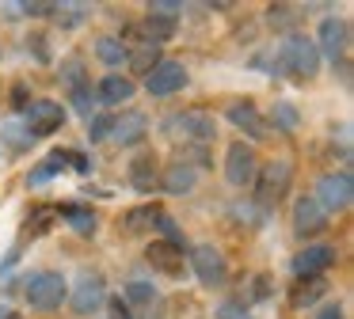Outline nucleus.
Wrapping results in <instances>:
<instances>
[{
	"mask_svg": "<svg viewBox=\"0 0 354 319\" xmlns=\"http://www.w3.org/2000/svg\"><path fill=\"white\" fill-rule=\"evenodd\" d=\"M274 72L286 76V80H313L320 72V50H316V42L308 35H301V30L286 35L274 53Z\"/></svg>",
	"mask_w": 354,
	"mask_h": 319,
	"instance_id": "nucleus-1",
	"label": "nucleus"
},
{
	"mask_svg": "<svg viewBox=\"0 0 354 319\" xmlns=\"http://www.w3.org/2000/svg\"><path fill=\"white\" fill-rule=\"evenodd\" d=\"M24 300L31 304L35 311H57L69 300V281L57 270H35L31 278L24 281Z\"/></svg>",
	"mask_w": 354,
	"mask_h": 319,
	"instance_id": "nucleus-2",
	"label": "nucleus"
},
{
	"mask_svg": "<svg viewBox=\"0 0 354 319\" xmlns=\"http://www.w3.org/2000/svg\"><path fill=\"white\" fill-rule=\"evenodd\" d=\"M290 182H293V164L290 160H267V164H259L255 182H252L255 202H259L263 209H274V205L290 194Z\"/></svg>",
	"mask_w": 354,
	"mask_h": 319,
	"instance_id": "nucleus-3",
	"label": "nucleus"
},
{
	"mask_svg": "<svg viewBox=\"0 0 354 319\" xmlns=\"http://www.w3.org/2000/svg\"><path fill=\"white\" fill-rule=\"evenodd\" d=\"M164 133L183 144H209L217 137V122L206 110H179L171 118H164Z\"/></svg>",
	"mask_w": 354,
	"mask_h": 319,
	"instance_id": "nucleus-4",
	"label": "nucleus"
},
{
	"mask_svg": "<svg viewBox=\"0 0 354 319\" xmlns=\"http://www.w3.org/2000/svg\"><path fill=\"white\" fill-rule=\"evenodd\" d=\"M316 202H320V209L328 213H346L351 209V202H354V175L346 171H328V175H320V182H316Z\"/></svg>",
	"mask_w": 354,
	"mask_h": 319,
	"instance_id": "nucleus-5",
	"label": "nucleus"
},
{
	"mask_svg": "<svg viewBox=\"0 0 354 319\" xmlns=\"http://www.w3.org/2000/svg\"><path fill=\"white\" fill-rule=\"evenodd\" d=\"M187 266H191L194 278H198L206 289H221L225 281H229V262H225V255L214 247V243H198V247H191Z\"/></svg>",
	"mask_w": 354,
	"mask_h": 319,
	"instance_id": "nucleus-6",
	"label": "nucleus"
},
{
	"mask_svg": "<svg viewBox=\"0 0 354 319\" xmlns=\"http://www.w3.org/2000/svg\"><path fill=\"white\" fill-rule=\"evenodd\" d=\"M313 42H316V50H320V61L328 57L331 65H343L346 50H351V23H346L343 15H328V19L320 23Z\"/></svg>",
	"mask_w": 354,
	"mask_h": 319,
	"instance_id": "nucleus-7",
	"label": "nucleus"
},
{
	"mask_svg": "<svg viewBox=\"0 0 354 319\" xmlns=\"http://www.w3.org/2000/svg\"><path fill=\"white\" fill-rule=\"evenodd\" d=\"M69 304L77 316H95L107 304V281L100 270H84L77 278V285H69Z\"/></svg>",
	"mask_w": 354,
	"mask_h": 319,
	"instance_id": "nucleus-8",
	"label": "nucleus"
},
{
	"mask_svg": "<svg viewBox=\"0 0 354 319\" xmlns=\"http://www.w3.org/2000/svg\"><path fill=\"white\" fill-rule=\"evenodd\" d=\"M65 118H69V110H65L57 99H35V103L24 110V129L39 141V137L57 133V129L65 126Z\"/></svg>",
	"mask_w": 354,
	"mask_h": 319,
	"instance_id": "nucleus-9",
	"label": "nucleus"
},
{
	"mask_svg": "<svg viewBox=\"0 0 354 319\" xmlns=\"http://www.w3.org/2000/svg\"><path fill=\"white\" fill-rule=\"evenodd\" d=\"M187 80H191V72H187L183 61L164 57L160 65H156L153 72L145 76V91H149L153 99H168V95H176V91H183Z\"/></svg>",
	"mask_w": 354,
	"mask_h": 319,
	"instance_id": "nucleus-10",
	"label": "nucleus"
},
{
	"mask_svg": "<svg viewBox=\"0 0 354 319\" xmlns=\"http://www.w3.org/2000/svg\"><path fill=\"white\" fill-rule=\"evenodd\" d=\"M255 171H259V156H255L252 144L244 141H232L229 152H225V179H229V186H252L255 182Z\"/></svg>",
	"mask_w": 354,
	"mask_h": 319,
	"instance_id": "nucleus-11",
	"label": "nucleus"
},
{
	"mask_svg": "<svg viewBox=\"0 0 354 319\" xmlns=\"http://www.w3.org/2000/svg\"><path fill=\"white\" fill-rule=\"evenodd\" d=\"M335 258H339V251L331 243H308L305 251H297L290 258V270H293V278H324L335 266Z\"/></svg>",
	"mask_w": 354,
	"mask_h": 319,
	"instance_id": "nucleus-12",
	"label": "nucleus"
},
{
	"mask_svg": "<svg viewBox=\"0 0 354 319\" xmlns=\"http://www.w3.org/2000/svg\"><path fill=\"white\" fill-rule=\"evenodd\" d=\"M225 118H229L244 137H252V141H270V126H267V118L259 114V106H255L252 99H236V103H229Z\"/></svg>",
	"mask_w": 354,
	"mask_h": 319,
	"instance_id": "nucleus-13",
	"label": "nucleus"
},
{
	"mask_svg": "<svg viewBox=\"0 0 354 319\" xmlns=\"http://www.w3.org/2000/svg\"><path fill=\"white\" fill-rule=\"evenodd\" d=\"M328 220L331 217L320 209V202H316L313 194H305V197L293 202V232H297L301 240H313V235L328 232Z\"/></svg>",
	"mask_w": 354,
	"mask_h": 319,
	"instance_id": "nucleus-14",
	"label": "nucleus"
},
{
	"mask_svg": "<svg viewBox=\"0 0 354 319\" xmlns=\"http://www.w3.org/2000/svg\"><path fill=\"white\" fill-rule=\"evenodd\" d=\"M149 137V118L141 110H122L111 118V137L107 141L122 144V148H133V144H141Z\"/></svg>",
	"mask_w": 354,
	"mask_h": 319,
	"instance_id": "nucleus-15",
	"label": "nucleus"
},
{
	"mask_svg": "<svg viewBox=\"0 0 354 319\" xmlns=\"http://www.w3.org/2000/svg\"><path fill=\"white\" fill-rule=\"evenodd\" d=\"M145 262L153 266L156 273H164V278H183V270H187L183 247L164 243V240H156V243H149V247H145Z\"/></svg>",
	"mask_w": 354,
	"mask_h": 319,
	"instance_id": "nucleus-16",
	"label": "nucleus"
},
{
	"mask_svg": "<svg viewBox=\"0 0 354 319\" xmlns=\"http://www.w3.org/2000/svg\"><path fill=\"white\" fill-rule=\"evenodd\" d=\"M130 186L138 190V194H153V190L160 186V156H156L153 148L138 152V156L130 160Z\"/></svg>",
	"mask_w": 354,
	"mask_h": 319,
	"instance_id": "nucleus-17",
	"label": "nucleus"
},
{
	"mask_svg": "<svg viewBox=\"0 0 354 319\" xmlns=\"http://www.w3.org/2000/svg\"><path fill=\"white\" fill-rule=\"evenodd\" d=\"M133 91H138V84H133L130 76L107 72V76H100V84H95V103L122 106V103H130V99H133Z\"/></svg>",
	"mask_w": 354,
	"mask_h": 319,
	"instance_id": "nucleus-18",
	"label": "nucleus"
},
{
	"mask_svg": "<svg viewBox=\"0 0 354 319\" xmlns=\"http://www.w3.org/2000/svg\"><path fill=\"white\" fill-rule=\"evenodd\" d=\"M194 182H198V167H194L191 160H183V156H179L171 167H164V175H160V186L168 190V194H191Z\"/></svg>",
	"mask_w": 354,
	"mask_h": 319,
	"instance_id": "nucleus-19",
	"label": "nucleus"
},
{
	"mask_svg": "<svg viewBox=\"0 0 354 319\" xmlns=\"http://www.w3.org/2000/svg\"><path fill=\"white\" fill-rule=\"evenodd\" d=\"M328 296V278H297L290 285V304L293 308H316Z\"/></svg>",
	"mask_w": 354,
	"mask_h": 319,
	"instance_id": "nucleus-20",
	"label": "nucleus"
},
{
	"mask_svg": "<svg viewBox=\"0 0 354 319\" xmlns=\"http://www.w3.org/2000/svg\"><path fill=\"white\" fill-rule=\"evenodd\" d=\"M160 61H164V46L145 42V46H133V50H126V65H130L133 76H149L156 65H160Z\"/></svg>",
	"mask_w": 354,
	"mask_h": 319,
	"instance_id": "nucleus-21",
	"label": "nucleus"
},
{
	"mask_svg": "<svg viewBox=\"0 0 354 319\" xmlns=\"http://www.w3.org/2000/svg\"><path fill=\"white\" fill-rule=\"evenodd\" d=\"M57 217H62L77 235H84V240H88V235H95V213L88 209V205H77V202L62 205V209H57Z\"/></svg>",
	"mask_w": 354,
	"mask_h": 319,
	"instance_id": "nucleus-22",
	"label": "nucleus"
},
{
	"mask_svg": "<svg viewBox=\"0 0 354 319\" xmlns=\"http://www.w3.org/2000/svg\"><path fill=\"white\" fill-rule=\"evenodd\" d=\"M65 156H69V148H57V152H50V156L42 160V164L35 167L31 175H27V186H42V182H50L54 175H62V167H65Z\"/></svg>",
	"mask_w": 354,
	"mask_h": 319,
	"instance_id": "nucleus-23",
	"label": "nucleus"
},
{
	"mask_svg": "<svg viewBox=\"0 0 354 319\" xmlns=\"http://www.w3.org/2000/svg\"><path fill=\"white\" fill-rule=\"evenodd\" d=\"M160 213H164L160 205H138V209H130V213L122 217V228H126L130 235H138V232H145V228H153Z\"/></svg>",
	"mask_w": 354,
	"mask_h": 319,
	"instance_id": "nucleus-24",
	"label": "nucleus"
},
{
	"mask_svg": "<svg viewBox=\"0 0 354 319\" xmlns=\"http://www.w3.org/2000/svg\"><path fill=\"white\" fill-rule=\"evenodd\" d=\"M95 57L107 68H118V65H126V46L115 35H103V38H95Z\"/></svg>",
	"mask_w": 354,
	"mask_h": 319,
	"instance_id": "nucleus-25",
	"label": "nucleus"
},
{
	"mask_svg": "<svg viewBox=\"0 0 354 319\" xmlns=\"http://www.w3.org/2000/svg\"><path fill=\"white\" fill-rule=\"evenodd\" d=\"M88 12H92V8L88 4H54V19H57V27H65V30H77L80 23L88 19Z\"/></svg>",
	"mask_w": 354,
	"mask_h": 319,
	"instance_id": "nucleus-26",
	"label": "nucleus"
},
{
	"mask_svg": "<svg viewBox=\"0 0 354 319\" xmlns=\"http://www.w3.org/2000/svg\"><path fill=\"white\" fill-rule=\"evenodd\" d=\"M0 141L8 144L12 152H24V148L35 144V137L24 129V122H4V126H0Z\"/></svg>",
	"mask_w": 354,
	"mask_h": 319,
	"instance_id": "nucleus-27",
	"label": "nucleus"
},
{
	"mask_svg": "<svg viewBox=\"0 0 354 319\" xmlns=\"http://www.w3.org/2000/svg\"><path fill=\"white\" fill-rule=\"evenodd\" d=\"M69 106H73V110H77L84 122L92 118V114H95V91H92V84H84V88H73V91H69Z\"/></svg>",
	"mask_w": 354,
	"mask_h": 319,
	"instance_id": "nucleus-28",
	"label": "nucleus"
},
{
	"mask_svg": "<svg viewBox=\"0 0 354 319\" xmlns=\"http://www.w3.org/2000/svg\"><path fill=\"white\" fill-rule=\"evenodd\" d=\"M62 80H65V88H84V84H92L88 80V68H84V61L80 57H69V61H62Z\"/></svg>",
	"mask_w": 354,
	"mask_h": 319,
	"instance_id": "nucleus-29",
	"label": "nucleus"
},
{
	"mask_svg": "<svg viewBox=\"0 0 354 319\" xmlns=\"http://www.w3.org/2000/svg\"><path fill=\"white\" fill-rule=\"evenodd\" d=\"M293 12H297L293 4H270V8H267V23H270V27H278V30H290V35H293V23H297V15H293Z\"/></svg>",
	"mask_w": 354,
	"mask_h": 319,
	"instance_id": "nucleus-30",
	"label": "nucleus"
},
{
	"mask_svg": "<svg viewBox=\"0 0 354 319\" xmlns=\"http://www.w3.org/2000/svg\"><path fill=\"white\" fill-rule=\"evenodd\" d=\"M122 300H126V304H153V300H156V289L149 285V281H126Z\"/></svg>",
	"mask_w": 354,
	"mask_h": 319,
	"instance_id": "nucleus-31",
	"label": "nucleus"
},
{
	"mask_svg": "<svg viewBox=\"0 0 354 319\" xmlns=\"http://www.w3.org/2000/svg\"><path fill=\"white\" fill-rule=\"evenodd\" d=\"M267 126L270 129H297V110H293V103H274Z\"/></svg>",
	"mask_w": 354,
	"mask_h": 319,
	"instance_id": "nucleus-32",
	"label": "nucleus"
},
{
	"mask_svg": "<svg viewBox=\"0 0 354 319\" xmlns=\"http://www.w3.org/2000/svg\"><path fill=\"white\" fill-rule=\"evenodd\" d=\"M214 316H217V319H252V308H248L244 300H236V296H229V300L217 304Z\"/></svg>",
	"mask_w": 354,
	"mask_h": 319,
	"instance_id": "nucleus-33",
	"label": "nucleus"
},
{
	"mask_svg": "<svg viewBox=\"0 0 354 319\" xmlns=\"http://www.w3.org/2000/svg\"><path fill=\"white\" fill-rule=\"evenodd\" d=\"M111 118H115V114H92V118H88V141L92 144L107 141L111 137Z\"/></svg>",
	"mask_w": 354,
	"mask_h": 319,
	"instance_id": "nucleus-34",
	"label": "nucleus"
},
{
	"mask_svg": "<svg viewBox=\"0 0 354 319\" xmlns=\"http://www.w3.org/2000/svg\"><path fill=\"white\" fill-rule=\"evenodd\" d=\"M57 220V209H35L31 217H27V232L31 235H42V232H50V224Z\"/></svg>",
	"mask_w": 354,
	"mask_h": 319,
	"instance_id": "nucleus-35",
	"label": "nucleus"
},
{
	"mask_svg": "<svg viewBox=\"0 0 354 319\" xmlns=\"http://www.w3.org/2000/svg\"><path fill=\"white\" fill-rule=\"evenodd\" d=\"M27 53H35V61H42V65H50V61H54L46 35H27Z\"/></svg>",
	"mask_w": 354,
	"mask_h": 319,
	"instance_id": "nucleus-36",
	"label": "nucleus"
},
{
	"mask_svg": "<svg viewBox=\"0 0 354 319\" xmlns=\"http://www.w3.org/2000/svg\"><path fill=\"white\" fill-rule=\"evenodd\" d=\"M156 228L164 232V243H176V247H183V228H179L176 220L168 217V213H160V217H156Z\"/></svg>",
	"mask_w": 354,
	"mask_h": 319,
	"instance_id": "nucleus-37",
	"label": "nucleus"
},
{
	"mask_svg": "<svg viewBox=\"0 0 354 319\" xmlns=\"http://www.w3.org/2000/svg\"><path fill=\"white\" fill-rule=\"evenodd\" d=\"M270 289H274V278H270V273H255L252 278V300H267Z\"/></svg>",
	"mask_w": 354,
	"mask_h": 319,
	"instance_id": "nucleus-38",
	"label": "nucleus"
},
{
	"mask_svg": "<svg viewBox=\"0 0 354 319\" xmlns=\"http://www.w3.org/2000/svg\"><path fill=\"white\" fill-rule=\"evenodd\" d=\"M107 319H133V308L122 300V296H111L107 300Z\"/></svg>",
	"mask_w": 354,
	"mask_h": 319,
	"instance_id": "nucleus-39",
	"label": "nucleus"
},
{
	"mask_svg": "<svg viewBox=\"0 0 354 319\" xmlns=\"http://www.w3.org/2000/svg\"><path fill=\"white\" fill-rule=\"evenodd\" d=\"M65 164H69L77 175H88V171H92V160H88L84 152H69V156H65Z\"/></svg>",
	"mask_w": 354,
	"mask_h": 319,
	"instance_id": "nucleus-40",
	"label": "nucleus"
},
{
	"mask_svg": "<svg viewBox=\"0 0 354 319\" xmlns=\"http://www.w3.org/2000/svg\"><path fill=\"white\" fill-rule=\"evenodd\" d=\"M12 106H16V110H27V106H31V99H27V88H24V84H16V88H12Z\"/></svg>",
	"mask_w": 354,
	"mask_h": 319,
	"instance_id": "nucleus-41",
	"label": "nucleus"
},
{
	"mask_svg": "<svg viewBox=\"0 0 354 319\" xmlns=\"http://www.w3.org/2000/svg\"><path fill=\"white\" fill-rule=\"evenodd\" d=\"M316 319H343V308H339V304H324V308L316 311Z\"/></svg>",
	"mask_w": 354,
	"mask_h": 319,
	"instance_id": "nucleus-42",
	"label": "nucleus"
},
{
	"mask_svg": "<svg viewBox=\"0 0 354 319\" xmlns=\"http://www.w3.org/2000/svg\"><path fill=\"white\" fill-rule=\"evenodd\" d=\"M0 319H24V316H19V311H4Z\"/></svg>",
	"mask_w": 354,
	"mask_h": 319,
	"instance_id": "nucleus-43",
	"label": "nucleus"
}]
</instances>
